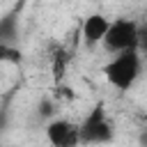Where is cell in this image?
<instances>
[{"mask_svg": "<svg viewBox=\"0 0 147 147\" xmlns=\"http://www.w3.org/2000/svg\"><path fill=\"white\" fill-rule=\"evenodd\" d=\"M16 39H18V18H16V11H9L0 16V46L14 44Z\"/></svg>", "mask_w": 147, "mask_h": 147, "instance_id": "cell-6", "label": "cell"}, {"mask_svg": "<svg viewBox=\"0 0 147 147\" xmlns=\"http://www.w3.org/2000/svg\"><path fill=\"white\" fill-rule=\"evenodd\" d=\"M110 140H113V124L108 122V115L99 103L83 119V124H78V145H103Z\"/></svg>", "mask_w": 147, "mask_h": 147, "instance_id": "cell-3", "label": "cell"}, {"mask_svg": "<svg viewBox=\"0 0 147 147\" xmlns=\"http://www.w3.org/2000/svg\"><path fill=\"white\" fill-rule=\"evenodd\" d=\"M108 23H110V21H108L103 14H90V16L83 21V25H80L83 44H85L87 48H94L96 44H101L103 34H106V30H108Z\"/></svg>", "mask_w": 147, "mask_h": 147, "instance_id": "cell-5", "label": "cell"}, {"mask_svg": "<svg viewBox=\"0 0 147 147\" xmlns=\"http://www.w3.org/2000/svg\"><path fill=\"white\" fill-rule=\"evenodd\" d=\"M101 44L106 46L108 53H119V51H129V48H138L140 44V30L138 23L131 18H117L108 23V30L101 39Z\"/></svg>", "mask_w": 147, "mask_h": 147, "instance_id": "cell-2", "label": "cell"}, {"mask_svg": "<svg viewBox=\"0 0 147 147\" xmlns=\"http://www.w3.org/2000/svg\"><path fill=\"white\" fill-rule=\"evenodd\" d=\"M142 71V57H140V51L138 48H129V51H119L115 53V57L103 67V74H106V80L117 87V90H129L133 87V83L138 80Z\"/></svg>", "mask_w": 147, "mask_h": 147, "instance_id": "cell-1", "label": "cell"}, {"mask_svg": "<svg viewBox=\"0 0 147 147\" xmlns=\"http://www.w3.org/2000/svg\"><path fill=\"white\" fill-rule=\"evenodd\" d=\"M46 138L53 147H76L78 145V124L69 119H51L46 124Z\"/></svg>", "mask_w": 147, "mask_h": 147, "instance_id": "cell-4", "label": "cell"}, {"mask_svg": "<svg viewBox=\"0 0 147 147\" xmlns=\"http://www.w3.org/2000/svg\"><path fill=\"white\" fill-rule=\"evenodd\" d=\"M67 62H69V55L64 51H55V55H53V76H55V80H60L64 76Z\"/></svg>", "mask_w": 147, "mask_h": 147, "instance_id": "cell-8", "label": "cell"}, {"mask_svg": "<svg viewBox=\"0 0 147 147\" xmlns=\"http://www.w3.org/2000/svg\"><path fill=\"white\" fill-rule=\"evenodd\" d=\"M21 60H23L21 48H16L14 44H2V46H0V62H11V64H18Z\"/></svg>", "mask_w": 147, "mask_h": 147, "instance_id": "cell-7", "label": "cell"}]
</instances>
